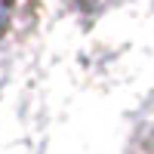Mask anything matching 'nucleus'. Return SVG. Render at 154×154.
Returning <instances> with one entry per match:
<instances>
[{
	"label": "nucleus",
	"mask_w": 154,
	"mask_h": 154,
	"mask_svg": "<svg viewBox=\"0 0 154 154\" xmlns=\"http://www.w3.org/2000/svg\"><path fill=\"white\" fill-rule=\"evenodd\" d=\"M6 12H9V6H6V0H0V28L6 25Z\"/></svg>",
	"instance_id": "1"
}]
</instances>
